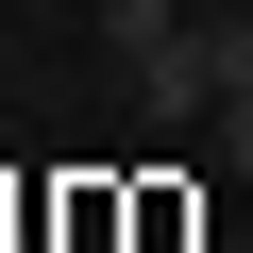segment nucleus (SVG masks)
<instances>
[{"label": "nucleus", "mask_w": 253, "mask_h": 253, "mask_svg": "<svg viewBox=\"0 0 253 253\" xmlns=\"http://www.w3.org/2000/svg\"><path fill=\"white\" fill-rule=\"evenodd\" d=\"M101 51H118V84H152L186 51V0H101Z\"/></svg>", "instance_id": "obj_2"}, {"label": "nucleus", "mask_w": 253, "mask_h": 253, "mask_svg": "<svg viewBox=\"0 0 253 253\" xmlns=\"http://www.w3.org/2000/svg\"><path fill=\"white\" fill-rule=\"evenodd\" d=\"M203 135H219V169H253V84H236V101H203Z\"/></svg>", "instance_id": "obj_3"}, {"label": "nucleus", "mask_w": 253, "mask_h": 253, "mask_svg": "<svg viewBox=\"0 0 253 253\" xmlns=\"http://www.w3.org/2000/svg\"><path fill=\"white\" fill-rule=\"evenodd\" d=\"M0 17H34V0H0Z\"/></svg>", "instance_id": "obj_4"}, {"label": "nucleus", "mask_w": 253, "mask_h": 253, "mask_svg": "<svg viewBox=\"0 0 253 253\" xmlns=\"http://www.w3.org/2000/svg\"><path fill=\"white\" fill-rule=\"evenodd\" d=\"M253 84V0H203V17H186V51L135 84V101H236Z\"/></svg>", "instance_id": "obj_1"}]
</instances>
